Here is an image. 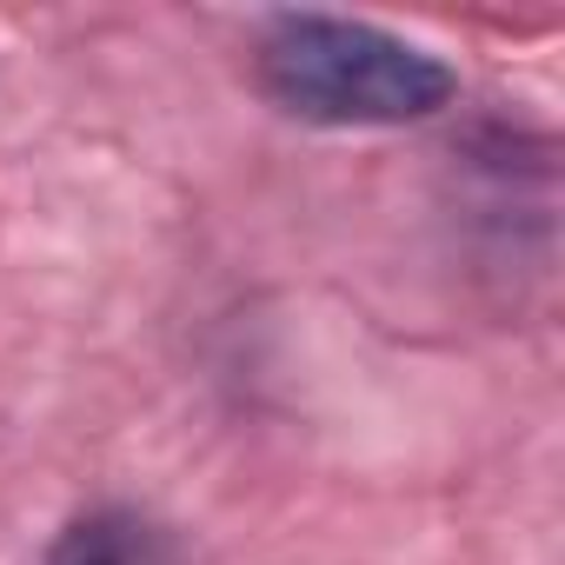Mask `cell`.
Segmentation results:
<instances>
[{
	"label": "cell",
	"mask_w": 565,
	"mask_h": 565,
	"mask_svg": "<svg viewBox=\"0 0 565 565\" xmlns=\"http://www.w3.org/2000/svg\"><path fill=\"white\" fill-rule=\"evenodd\" d=\"M41 565H193V552L140 505H87L54 532Z\"/></svg>",
	"instance_id": "2"
},
{
	"label": "cell",
	"mask_w": 565,
	"mask_h": 565,
	"mask_svg": "<svg viewBox=\"0 0 565 565\" xmlns=\"http://www.w3.org/2000/svg\"><path fill=\"white\" fill-rule=\"evenodd\" d=\"M253 81L307 127H419L459 100V74L433 47L353 14H273Z\"/></svg>",
	"instance_id": "1"
}]
</instances>
